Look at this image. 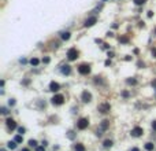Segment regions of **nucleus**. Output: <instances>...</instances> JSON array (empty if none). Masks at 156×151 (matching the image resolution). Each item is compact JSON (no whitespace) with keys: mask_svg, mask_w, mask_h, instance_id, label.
I'll return each instance as SVG.
<instances>
[{"mask_svg":"<svg viewBox=\"0 0 156 151\" xmlns=\"http://www.w3.org/2000/svg\"><path fill=\"white\" fill-rule=\"evenodd\" d=\"M144 133V130H142V128H140V126H135V128H133V130H132V135L134 137H138V136H141V135Z\"/></svg>","mask_w":156,"mask_h":151,"instance_id":"0eeeda50","label":"nucleus"},{"mask_svg":"<svg viewBox=\"0 0 156 151\" xmlns=\"http://www.w3.org/2000/svg\"><path fill=\"white\" fill-rule=\"evenodd\" d=\"M49 89H51L52 92H58V91L60 89V85H59L58 83H55V81H52V83L49 84Z\"/></svg>","mask_w":156,"mask_h":151,"instance_id":"9d476101","label":"nucleus"},{"mask_svg":"<svg viewBox=\"0 0 156 151\" xmlns=\"http://www.w3.org/2000/svg\"><path fill=\"white\" fill-rule=\"evenodd\" d=\"M38 62H40V60H38L37 58H33V59L30 60V63H32V66H37V65H38Z\"/></svg>","mask_w":156,"mask_h":151,"instance_id":"f3484780","label":"nucleus"},{"mask_svg":"<svg viewBox=\"0 0 156 151\" xmlns=\"http://www.w3.org/2000/svg\"><path fill=\"white\" fill-rule=\"evenodd\" d=\"M111 146H112V142H111V140H106V142H104V147H106V148L111 147Z\"/></svg>","mask_w":156,"mask_h":151,"instance_id":"a211bd4d","label":"nucleus"},{"mask_svg":"<svg viewBox=\"0 0 156 151\" xmlns=\"http://www.w3.org/2000/svg\"><path fill=\"white\" fill-rule=\"evenodd\" d=\"M70 71H71V69H70V66H63V69H62V73L63 74H70Z\"/></svg>","mask_w":156,"mask_h":151,"instance_id":"9b49d317","label":"nucleus"},{"mask_svg":"<svg viewBox=\"0 0 156 151\" xmlns=\"http://www.w3.org/2000/svg\"><path fill=\"white\" fill-rule=\"evenodd\" d=\"M134 3L137 4V6H142V4L145 3V0H134Z\"/></svg>","mask_w":156,"mask_h":151,"instance_id":"aec40b11","label":"nucleus"},{"mask_svg":"<svg viewBox=\"0 0 156 151\" xmlns=\"http://www.w3.org/2000/svg\"><path fill=\"white\" fill-rule=\"evenodd\" d=\"M132 151H138V148H133V150Z\"/></svg>","mask_w":156,"mask_h":151,"instance_id":"7c9ffc66","label":"nucleus"},{"mask_svg":"<svg viewBox=\"0 0 156 151\" xmlns=\"http://www.w3.org/2000/svg\"><path fill=\"white\" fill-rule=\"evenodd\" d=\"M81 99H82V102H85V103H89V102L92 100V93L88 91H84L82 95H81Z\"/></svg>","mask_w":156,"mask_h":151,"instance_id":"39448f33","label":"nucleus"},{"mask_svg":"<svg viewBox=\"0 0 156 151\" xmlns=\"http://www.w3.org/2000/svg\"><path fill=\"white\" fill-rule=\"evenodd\" d=\"M155 33H156V29H155Z\"/></svg>","mask_w":156,"mask_h":151,"instance_id":"473e14b6","label":"nucleus"},{"mask_svg":"<svg viewBox=\"0 0 156 151\" xmlns=\"http://www.w3.org/2000/svg\"><path fill=\"white\" fill-rule=\"evenodd\" d=\"M45 150V146H38V147H36V151H44Z\"/></svg>","mask_w":156,"mask_h":151,"instance_id":"4be33fe9","label":"nucleus"},{"mask_svg":"<svg viewBox=\"0 0 156 151\" xmlns=\"http://www.w3.org/2000/svg\"><path fill=\"white\" fill-rule=\"evenodd\" d=\"M7 126H8V129H15V128H17V122H15L14 121V120H12V118H7Z\"/></svg>","mask_w":156,"mask_h":151,"instance_id":"1a4fd4ad","label":"nucleus"},{"mask_svg":"<svg viewBox=\"0 0 156 151\" xmlns=\"http://www.w3.org/2000/svg\"><path fill=\"white\" fill-rule=\"evenodd\" d=\"M107 128H108V121H107V120H104V121L101 122V129H103V130H106Z\"/></svg>","mask_w":156,"mask_h":151,"instance_id":"2eb2a0df","label":"nucleus"},{"mask_svg":"<svg viewBox=\"0 0 156 151\" xmlns=\"http://www.w3.org/2000/svg\"><path fill=\"white\" fill-rule=\"evenodd\" d=\"M43 62H44V63H49V58H44V59H43Z\"/></svg>","mask_w":156,"mask_h":151,"instance_id":"393cba45","label":"nucleus"},{"mask_svg":"<svg viewBox=\"0 0 156 151\" xmlns=\"http://www.w3.org/2000/svg\"><path fill=\"white\" fill-rule=\"evenodd\" d=\"M145 150L147 151H152L153 150V143H147V144H145Z\"/></svg>","mask_w":156,"mask_h":151,"instance_id":"4468645a","label":"nucleus"},{"mask_svg":"<svg viewBox=\"0 0 156 151\" xmlns=\"http://www.w3.org/2000/svg\"><path fill=\"white\" fill-rule=\"evenodd\" d=\"M75 151H85V146H84V144H81V143L75 144Z\"/></svg>","mask_w":156,"mask_h":151,"instance_id":"f8f14e48","label":"nucleus"},{"mask_svg":"<svg viewBox=\"0 0 156 151\" xmlns=\"http://www.w3.org/2000/svg\"><path fill=\"white\" fill-rule=\"evenodd\" d=\"M14 104H15V102L11 99V100H10V106H14Z\"/></svg>","mask_w":156,"mask_h":151,"instance_id":"c85d7f7f","label":"nucleus"},{"mask_svg":"<svg viewBox=\"0 0 156 151\" xmlns=\"http://www.w3.org/2000/svg\"><path fill=\"white\" fill-rule=\"evenodd\" d=\"M110 109H111V106H110V103H103L99 106V111L103 113V114H107V113H110Z\"/></svg>","mask_w":156,"mask_h":151,"instance_id":"423d86ee","label":"nucleus"},{"mask_svg":"<svg viewBox=\"0 0 156 151\" xmlns=\"http://www.w3.org/2000/svg\"><path fill=\"white\" fill-rule=\"evenodd\" d=\"M78 71H80L81 74H84V76H86V74L90 73V65L82 63V65H80V67H78Z\"/></svg>","mask_w":156,"mask_h":151,"instance_id":"7ed1b4c3","label":"nucleus"},{"mask_svg":"<svg viewBox=\"0 0 156 151\" xmlns=\"http://www.w3.org/2000/svg\"><path fill=\"white\" fill-rule=\"evenodd\" d=\"M29 146L30 147H37V142L36 140H29Z\"/></svg>","mask_w":156,"mask_h":151,"instance_id":"6ab92c4d","label":"nucleus"},{"mask_svg":"<svg viewBox=\"0 0 156 151\" xmlns=\"http://www.w3.org/2000/svg\"><path fill=\"white\" fill-rule=\"evenodd\" d=\"M15 142H17V143H22V136H21V135H18V136H15Z\"/></svg>","mask_w":156,"mask_h":151,"instance_id":"412c9836","label":"nucleus"},{"mask_svg":"<svg viewBox=\"0 0 156 151\" xmlns=\"http://www.w3.org/2000/svg\"><path fill=\"white\" fill-rule=\"evenodd\" d=\"M67 58H68V60H75L78 58V51L75 48H70L67 51Z\"/></svg>","mask_w":156,"mask_h":151,"instance_id":"20e7f679","label":"nucleus"},{"mask_svg":"<svg viewBox=\"0 0 156 151\" xmlns=\"http://www.w3.org/2000/svg\"><path fill=\"white\" fill-rule=\"evenodd\" d=\"M121 41L122 43H127V41H129V39H127L126 36H123V37H121Z\"/></svg>","mask_w":156,"mask_h":151,"instance_id":"5701e85b","label":"nucleus"},{"mask_svg":"<svg viewBox=\"0 0 156 151\" xmlns=\"http://www.w3.org/2000/svg\"><path fill=\"white\" fill-rule=\"evenodd\" d=\"M18 132H19L21 135H23L25 133V129H23V128H18Z\"/></svg>","mask_w":156,"mask_h":151,"instance_id":"b1692460","label":"nucleus"},{"mask_svg":"<svg viewBox=\"0 0 156 151\" xmlns=\"http://www.w3.org/2000/svg\"><path fill=\"white\" fill-rule=\"evenodd\" d=\"M152 55L156 58V48H153V50H152Z\"/></svg>","mask_w":156,"mask_h":151,"instance_id":"a878e982","label":"nucleus"},{"mask_svg":"<svg viewBox=\"0 0 156 151\" xmlns=\"http://www.w3.org/2000/svg\"><path fill=\"white\" fill-rule=\"evenodd\" d=\"M0 151H6V150H4V148H1V150H0Z\"/></svg>","mask_w":156,"mask_h":151,"instance_id":"2f4dec72","label":"nucleus"},{"mask_svg":"<svg viewBox=\"0 0 156 151\" xmlns=\"http://www.w3.org/2000/svg\"><path fill=\"white\" fill-rule=\"evenodd\" d=\"M62 39H63V40H68V39H70V33H68V32L62 33Z\"/></svg>","mask_w":156,"mask_h":151,"instance_id":"dca6fc26","label":"nucleus"},{"mask_svg":"<svg viewBox=\"0 0 156 151\" xmlns=\"http://www.w3.org/2000/svg\"><path fill=\"white\" fill-rule=\"evenodd\" d=\"M88 125H89L88 118H80V120H78V122H77V128H78V129H81V130L86 129V128H88Z\"/></svg>","mask_w":156,"mask_h":151,"instance_id":"f03ea898","label":"nucleus"},{"mask_svg":"<svg viewBox=\"0 0 156 151\" xmlns=\"http://www.w3.org/2000/svg\"><path fill=\"white\" fill-rule=\"evenodd\" d=\"M127 83L129 84H135V80H127Z\"/></svg>","mask_w":156,"mask_h":151,"instance_id":"bb28decb","label":"nucleus"},{"mask_svg":"<svg viewBox=\"0 0 156 151\" xmlns=\"http://www.w3.org/2000/svg\"><path fill=\"white\" fill-rule=\"evenodd\" d=\"M22 151H30L29 148H22Z\"/></svg>","mask_w":156,"mask_h":151,"instance_id":"c756f323","label":"nucleus"},{"mask_svg":"<svg viewBox=\"0 0 156 151\" xmlns=\"http://www.w3.org/2000/svg\"><path fill=\"white\" fill-rule=\"evenodd\" d=\"M51 100H52V103L55 104V106H60V104H63V102H65V96L60 95V93H56Z\"/></svg>","mask_w":156,"mask_h":151,"instance_id":"f257e3e1","label":"nucleus"},{"mask_svg":"<svg viewBox=\"0 0 156 151\" xmlns=\"http://www.w3.org/2000/svg\"><path fill=\"white\" fill-rule=\"evenodd\" d=\"M152 128L156 130V121H153V122H152Z\"/></svg>","mask_w":156,"mask_h":151,"instance_id":"cd10ccee","label":"nucleus"},{"mask_svg":"<svg viewBox=\"0 0 156 151\" xmlns=\"http://www.w3.org/2000/svg\"><path fill=\"white\" fill-rule=\"evenodd\" d=\"M97 22V18L96 17H90V18H88L86 19V22H85V26L86 28H89V26H93L94 24Z\"/></svg>","mask_w":156,"mask_h":151,"instance_id":"6e6552de","label":"nucleus"},{"mask_svg":"<svg viewBox=\"0 0 156 151\" xmlns=\"http://www.w3.org/2000/svg\"><path fill=\"white\" fill-rule=\"evenodd\" d=\"M7 147L11 148V150H14V148L17 147V142H15V140H14V142H8V143H7Z\"/></svg>","mask_w":156,"mask_h":151,"instance_id":"ddd939ff","label":"nucleus"}]
</instances>
